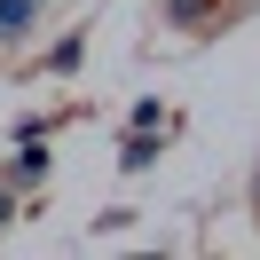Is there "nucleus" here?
Returning <instances> with one entry per match:
<instances>
[{"label": "nucleus", "mask_w": 260, "mask_h": 260, "mask_svg": "<svg viewBox=\"0 0 260 260\" xmlns=\"http://www.w3.org/2000/svg\"><path fill=\"white\" fill-rule=\"evenodd\" d=\"M32 24H40V0H0V32L8 40H24Z\"/></svg>", "instance_id": "f257e3e1"}, {"label": "nucleus", "mask_w": 260, "mask_h": 260, "mask_svg": "<svg viewBox=\"0 0 260 260\" xmlns=\"http://www.w3.org/2000/svg\"><path fill=\"white\" fill-rule=\"evenodd\" d=\"M40 174H48V150H40V134H24L16 166H8V181H40Z\"/></svg>", "instance_id": "f03ea898"}, {"label": "nucleus", "mask_w": 260, "mask_h": 260, "mask_svg": "<svg viewBox=\"0 0 260 260\" xmlns=\"http://www.w3.org/2000/svg\"><path fill=\"white\" fill-rule=\"evenodd\" d=\"M118 158H126V174H142V166L158 158V142H150V126H134V134H126V150H118Z\"/></svg>", "instance_id": "7ed1b4c3"}, {"label": "nucleus", "mask_w": 260, "mask_h": 260, "mask_svg": "<svg viewBox=\"0 0 260 260\" xmlns=\"http://www.w3.org/2000/svg\"><path fill=\"white\" fill-rule=\"evenodd\" d=\"M79 48H87L79 32H71V40H55V55H48V71H71V63H79Z\"/></svg>", "instance_id": "20e7f679"}, {"label": "nucleus", "mask_w": 260, "mask_h": 260, "mask_svg": "<svg viewBox=\"0 0 260 260\" xmlns=\"http://www.w3.org/2000/svg\"><path fill=\"white\" fill-rule=\"evenodd\" d=\"M8 221H16V197H8V189H0V229H8Z\"/></svg>", "instance_id": "39448f33"}, {"label": "nucleus", "mask_w": 260, "mask_h": 260, "mask_svg": "<svg viewBox=\"0 0 260 260\" xmlns=\"http://www.w3.org/2000/svg\"><path fill=\"white\" fill-rule=\"evenodd\" d=\"M252 197H260V181H252Z\"/></svg>", "instance_id": "423d86ee"}, {"label": "nucleus", "mask_w": 260, "mask_h": 260, "mask_svg": "<svg viewBox=\"0 0 260 260\" xmlns=\"http://www.w3.org/2000/svg\"><path fill=\"white\" fill-rule=\"evenodd\" d=\"M0 40H8V32H0Z\"/></svg>", "instance_id": "0eeeda50"}]
</instances>
